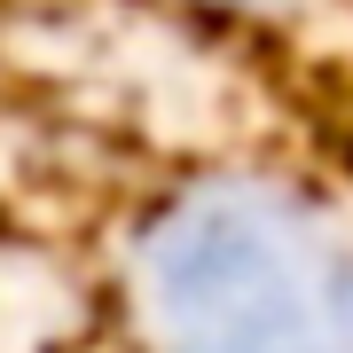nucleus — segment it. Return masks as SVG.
I'll list each match as a JSON object with an SVG mask.
<instances>
[{"label": "nucleus", "mask_w": 353, "mask_h": 353, "mask_svg": "<svg viewBox=\"0 0 353 353\" xmlns=\"http://www.w3.org/2000/svg\"><path fill=\"white\" fill-rule=\"evenodd\" d=\"M165 314L181 353H353V299L290 236L196 220L165 252Z\"/></svg>", "instance_id": "f257e3e1"}]
</instances>
